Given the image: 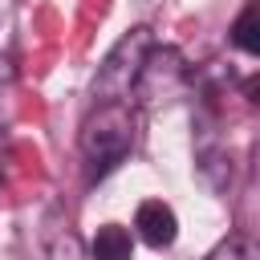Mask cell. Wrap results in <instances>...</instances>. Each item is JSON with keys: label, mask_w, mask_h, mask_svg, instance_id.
Here are the masks:
<instances>
[{"label": "cell", "mask_w": 260, "mask_h": 260, "mask_svg": "<svg viewBox=\"0 0 260 260\" xmlns=\"http://www.w3.org/2000/svg\"><path fill=\"white\" fill-rule=\"evenodd\" d=\"M134 232H138L142 244H150V248H171L175 236H179V215H175L171 203L146 199V203L138 207V215H134Z\"/></svg>", "instance_id": "277c9868"}, {"label": "cell", "mask_w": 260, "mask_h": 260, "mask_svg": "<svg viewBox=\"0 0 260 260\" xmlns=\"http://www.w3.org/2000/svg\"><path fill=\"white\" fill-rule=\"evenodd\" d=\"M187 77H191L187 61H183V53L175 45H150L146 57H142V65H138V73H134V85H130L126 102H134L142 110L162 106V102H171V98L183 93Z\"/></svg>", "instance_id": "7a4b0ae2"}, {"label": "cell", "mask_w": 260, "mask_h": 260, "mask_svg": "<svg viewBox=\"0 0 260 260\" xmlns=\"http://www.w3.org/2000/svg\"><path fill=\"white\" fill-rule=\"evenodd\" d=\"M207 260H256V248H252V240H244V236H228L223 244L211 248Z\"/></svg>", "instance_id": "ba28073f"}, {"label": "cell", "mask_w": 260, "mask_h": 260, "mask_svg": "<svg viewBox=\"0 0 260 260\" xmlns=\"http://www.w3.org/2000/svg\"><path fill=\"white\" fill-rule=\"evenodd\" d=\"M93 260H134V236L122 223H102L89 244Z\"/></svg>", "instance_id": "5b68a950"}, {"label": "cell", "mask_w": 260, "mask_h": 260, "mask_svg": "<svg viewBox=\"0 0 260 260\" xmlns=\"http://www.w3.org/2000/svg\"><path fill=\"white\" fill-rule=\"evenodd\" d=\"M12 114H16V69L8 57H0V138L12 126Z\"/></svg>", "instance_id": "52a82bcc"}, {"label": "cell", "mask_w": 260, "mask_h": 260, "mask_svg": "<svg viewBox=\"0 0 260 260\" xmlns=\"http://www.w3.org/2000/svg\"><path fill=\"white\" fill-rule=\"evenodd\" d=\"M232 45H236L240 53H248V57L260 53V8H256V0H248L244 12L236 16V24H232Z\"/></svg>", "instance_id": "8992f818"}, {"label": "cell", "mask_w": 260, "mask_h": 260, "mask_svg": "<svg viewBox=\"0 0 260 260\" xmlns=\"http://www.w3.org/2000/svg\"><path fill=\"white\" fill-rule=\"evenodd\" d=\"M154 45V32L146 24L130 28L110 53L106 61L98 65V77H93V102H126L130 98V85H134V73L146 57V49Z\"/></svg>", "instance_id": "3957f363"}, {"label": "cell", "mask_w": 260, "mask_h": 260, "mask_svg": "<svg viewBox=\"0 0 260 260\" xmlns=\"http://www.w3.org/2000/svg\"><path fill=\"white\" fill-rule=\"evenodd\" d=\"M0 20H4V0H0Z\"/></svg>", "instance_id": "9c48e42d"}, {"label": "cell", "mask_w": 260, "mask_h": 260, "mask_svg": "<svg viewBox=\"0 0 260 260\" xmlns=\"http://www.w3.org/2000/svg\"><path fill=\"white\" fill-rule=\"evenodd\" d=\"M134 146V114L130 102H98L93 114L81 122V158H85V179L98 183L106 179Z\"/></svg>", "instance_id": "6da1fadb"}]
</instances>
